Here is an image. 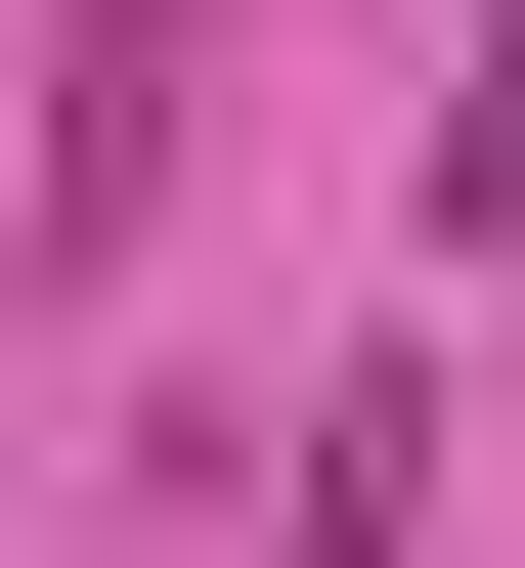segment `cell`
I'll return each instance as SVG.
<instances>
[{
    "label": "cell",
    "instance_id": "2",
    "mask_svg": "<svg viewBox=\"0 0 525 568\" xmlns=\"http://www.w3.org/2000/svg\"><path fill=\"white\" fill-rule=\"evenodd\" d=\"M438 263H525V0H482V88H438Z\"/></svg>",
    "mask_w": 525,
    "mask_h": 568
},
{
    "label": "cell",
    "instance_id": "1",
    "mask_svg": "<svg viewBox=\"0 0 525 568\" xmlns=\"http://www.w3.org/2000/svg\"><path fill=\"white\" fill-rule=\"evenodd\" d=\"M263 568H438V394H394V351L306 394V525H263Z\"/></svg>",
    "mask_w": 525,
    "mask_h": 568
}]
</instances>
